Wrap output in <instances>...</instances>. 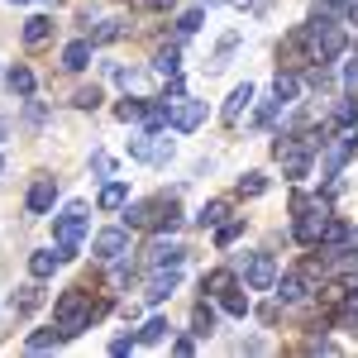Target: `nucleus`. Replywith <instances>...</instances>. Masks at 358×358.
I'll list each match as a JSON object with an SVG mask.
<instances>
[{"label":"nucleus","mask_w":358,"mask_h":358,"mask_svg":"<svg viewBox=\"0 0 358 358\" xmlns=\"http://www.w3.org/2000/svg\"><path fill=\"white\" fill-rule=\"evenodd\" d=\"M53 315H57V330L72 339V334H82L91 320H101V315H106V306H91V296L77 287V292H67V296L53 306Z\"/></svg>","instance_id":"f257e3e1"},{"label":"nucleus","mask_w":358,"mask_h":358,"mask_svg":"<svg viewBox=\"0 0 358 358\" xmlns=\"http://www.w3.org/2000/svg\"><path fill=\"white\" fill-rule=\"evenodd\" d=\"M292 210H296V239H301L306 248L320 244V234H325V224H330V201H306V196H296L292 201Z\"/></svg>","instance_id":"f03ea898"},{"label":"nucleus","mask_w":358,"mask_h":358,"mask_svg":"<svg viewBox=\"0 0 358 358\" xmlns=\"http://www.w3.org/2000/svg\"><path fill=\"white\" fill-rule=\"evenodd\" d=\"M325 138H277V158H282V172L287 177H306V167H310V153L320 148Z\"/></svg>","instance_id":"7ed1b4c3"},{"label":"nucleus","mask_w":358,"mask_h":358,"mask_svg":"<svg viewBox=\"0 0 358 358\" xmlns=\"http://www.w3.org/2000/svg\"><path fill=\"white\" fill-rule=\"evenodd\" d=\"M129 158H138V163H172V138L158 134V129H148V134L129 138Z\"/></svg>","instance_id":"20e7f679"},{"label":"nucleus","mask_w":358,"mask_h":358,"mask_svg":"<svg viewBox=\"0 0 358 358\" xmlns=\"http://www.w3.org/2000/svg\"><path fill=\"white\" fill-rule=\"evenodd\" d=\"M201 120H206V101H192V96H177V106L167 101V124H172L177 134L201 129Z\"/></svg>","instance_id":"39448f33"},{"label":"nucleus","mask_w":358,"mask_h":358,"mask_svg":"<svg viewBox=\"0 0 358 358\" xmlns=\"http://www.w3.org/2000/svg\"><path fill=\"white\" fill-rule=\"evenodd\" d=\"M358 153V134L354 129H339L334 138H325V177H339V167Z\"/></svg>","instance_id":"423d86ee"},{"label":"nucleus","mask_w":358,"mask_h":358,"mask_svg":"<svg viewBox=\"0 0 358 358\" xmlns=\"http://www.w3.org/2000/svg\"><path fill=\"white\" fill-rule=\"evenodd\" d=\"M53 234H57V244H82V234H86V206L82 201H72L53 220Z\"/></svg>","instance_id":"0eeeda50"},{"label":"nucleus","mask_w":358,"mask_h":358,"mask_svg":"<svg viewBox=\"0 0 358 358\" xmlns=\"http://www.w3.org/2000/svg\"><path fill=\"white\" fill-rule=\"evenodd\" d=\"M244 277H248V287H253V292H268V287L277 282L273 253H253V258H248V268H244Z\"/></svg>","instance_id":"6e6552de"},{"label":"nucleus","mask_w":358,"mask_h":358,"mask_svg":"<svg viewBox=\"0 0 358 358\" xmlns=\"http://www.w3.org/2000/svg\"><path fill=\"white\" fill-rule=\"evenodd\" d=\"M53 201H57V182H53V177H38L34 192H29V215H48Z\"/></svg>","instance_id":"1a4fd4ad"},{"label":"nucleus","mask_w":358,"mask_h":358,"mask_svg":"<svg viewBox=\"0 0 358 358\" xmlns=\"http://www.w3.org/2000/svg\"><path fill=\"white\" fill-rule=\"evenodd\" d=\"M91 248H96V258H120V253L129 248V234H124V229H101Z\"/></svg>","instance_id":"9d476101"},{"label":"nucleus","mask_w":358,"mask_h":358,"mask_svg":"<svg viewBox=\"0 0 358 358\" xmlns=\"http://www.w3.org/2000/svg\"><path fill=\"white\" fill-rule=\"evenodd\" d=\"M182 258H187L182 244H163V239H158V244L148 248V263H153V268H182Z\"/></svg>","instance_id":"9b49d317"},{"label":"nucleus","mask_w":358,"mask_h":358,"mask_svg":"<svg viewBox=\"0 0 358 358\" xmlns=\"http://www.w3.org/2000/svg\"><path fill=\"white\" fill-rule=\"evenodd\" d=\"M177 282H182V277H177V268H167V273H158L153 282H148V292H143V296L158 306V301H167V296L177 292Z\"/></svg>","instance_id":"f8f14e48"},{"label":"nucleus","mask_w":358,"mask_h":358,"mask_svg":"<svg viewBox=\"0 0 358 358\" xmlns=\"http://www.w3.org/2000/svg\"><path fill=\"white\" fill-rule=\"evenodd\" d=\"M277 301H287V306L306 301V277L301 273H287L282 282H277Z\"/></svg>","instance_id":"ddd939ff"},{"label":"nucleus","mask_w":358,"mask_h":358,"mask_svg":"<svg viewBox=\"0 0 358 358\" xmlns=\"http://www.w3.org/2000/svg\"><path fill=\"white\" fill-rule=\"evenodd\" d=\"M86 62H91V38H77V43H67V53H62V67H67V72H82Z\"/></svg>","instance_id":"4468645a"},{"label":"nucleus","mask_w":358,"mask_h":358,"mask_svg":"<svg viewBox=\"0 0 358 358\" xmlns=\"http://www.w3.org/2000/svg\"><path fill=\"white\" fill-rule=\"evenodd\" d=\"M5 86H10L15 96H34V72H29L24 62H15V67L5 72Z\"/></svg>","instance_id":"2eb2a0df"},{"label":"nucleus","mask_w":358,"mask_h":358,"mask_svg":"<svg viewBox=\"0 0 358 358\" xmlns=\"http://www.w3.org/2000/svg\"><path fill=\"white\" fill-rule=\"evenodd\" d=\"M248 101H253V86H234V96H229V101H224V120H229V124H234V120H239V115L248 110Z\"/></svg>","instance_id":"dca6fc26"},{"label":"nucleus","mask_w":358,"mask_h":358,"mask_svg":"<svg viewBox=\"0 0 358 358\" xmlns=\"http://www.w3.org/2000/svg\"><path fill=\"white\" fill-rule=\"evenodd\" d=\"M43 306V287H24L20 296H10V310L15 315H29V310H38Z\"/></svg>","instance_id":"f3484780"},{"label":"nucleus","mask_w":358,"mask_h":358,"mask_svg":"<svg viewBox=\"0 0 358 358\" xmlns=\"http://www.w3.org/2000/svg\"><path fill=\"white\" fill-rule=\"evenodd\" d=\"M48 34H53V20H48V15H34V20L24 24V43H29V48H38Z\"/></svg>","instance_id":"a211bd4d"},{"label":"nucleus","mask_w":358,"mask_h":358,"mask_svg":"<svg viewBox=\"0 0 358 358\" xmlns=\"http://www.w3.org/2000/svg\"><path fill=\"white\" fill-rule=\"evenodd\" d=\"M296 91H301V82H296L292 72H277V82H273V96L282 101V106H292V101H296Z\"/></svg>","instance_id":"6ab92c4d"},{"label":"nucleus","mask_w":358,"mask_h":358,"mask_svg":"<svg viewBox=\"0 0 358 358\" xmlns=\"http://www.w3.org/2000/svg\"><path fill=\"white\" fill-rule=\"evenodd\" d=\"M129 201V187L124 182H106V192H101V210H120Z\"/></svg>","instance_id":"aec40b11"},{"label":"nucleus","mask_w":358,"mask_h":358,"mask_svg":"<svg viewBox=\"0 0 358 358\" xmlns=\"http://www.w3.org/2000/svg\"><path fill=\"white\" fill-rule=\"evenodd\" d=\"M192 334H196V339L215 334V310H210V306H196V315H192Z\"/></svg>","instance_id":"412c9836"},{"label":"nucleus","mask_w":358,"mask_h":358,"mask_svg":"<svg viewBox=\"0 0 358 358\" xmlns=\"http://www.w3.org/2000/svg\"><path fill=\"white\" fill-rule=\"evenodd\" d=\"M167 334H172V325H167L163 315H158V320H148V325L138 330V344H163Z\"/></svg>","instance_id":"4be33fe9"},{"label":"nucleus","mask_w":358,"mask_h":358,"mask_svg":"<svg viewBox=\"0 0 358 358\" xmlns=\"http://www.w3.org/2000/svg\"><path fill=\"white\" fill-rule=\"evenodd\" d=\"M57 263H62L57 253H34V258H29V273H34L38 282H43V277H53V268H57Z\"/></svg>","instance_id":"5701e85b"},{"label":"nucleus","mask_w":358,"mask_h":358,"mask_svg":"<svg viewBox=\"0 0 358 358\" xmlns=\"http://www.w3.org/2000/svg\"><path fill=\"white\" fill-rule=\"evenodd\" d=\"M62 339H67L62 330H38V334H29V349H34V354H43V349H57Z\"/></svg>","instance_id":"b1692460"},{"label":"nucleus","mask_w":358,"mask_h":358,"mask_svg":"<svg viewBox=\"0 0 358 358\" xmlns=\"http://www.w3.org/2000/svg\"><path fill=\"white\" fill-rule=\"evenodd\" d=\"M201 287H206V292H210V296H224V292H234V273H210L206 277V282H201Z\"/></svg>","instance_id":"393cba45"},{"label":"nucleus","mask_w":358,"mask_h":358,"mask_svg":"<svg viewBox=\"0 0 358 358\" xmlns=\"http://www.w3.org/2000/svg\"><path fill=\"white\" fill-rule=\"evenodd\" d=\"M354 120H358V101H354V96H344V101L334 106V124H339V129H349Z\"/></svg>","instance_id":"a878e982"},{"label":"nucleus","mask_w":358,"mask_h":358,"mask_svg":"<svg viewBox=\"0 0 358 358\" xmlns=\"http://www.w3.org/2000/svg\"><path fill=\"white\" fill-rule=\"evenodd\" d=\"M91 38H96V43H115V38H124V24H120V20H101Z\"/></svg>","instance_id":"bb28decb"},{"label":"nucleus","mask_w":358,"mask_h":358,"mask_svg":"<svg viewBox=\"0 0 358 358\" xmlns=\"http://www.w3.org/2000/svg\"><path fill=\"white\" fill-rule=\"evenodd\" d=\"M224 215H229V206H224V201H210V206H206V210H201V215H196V224H201V229H206V224H220Z\"/></svg>","instance_id":"cd10ccee"},{"label":"nucleus","mask_w":358,"mask_h":358,"mask_svg":"<svg viewBox=\"0 0 358 358\" xmlns=\"http://www.w3.org/2000/svg\"><path fill=\"white\" fill-rule=\"evenodd\" d=\"M182 62H177V48H158V57H153V72H163V77H172Z\"/></svg>","instance_id":"c85d7f7f"},{"label":"nucleus","mask_w":358,"mask_h":358,"mask_svg":"<svg viewBox=\"0 0 358 358\" xmlns=\"http://www.w3.org/2000/svg\"><path fill=\"white\" fill-rule=\"evenodd\" d=\"M220 301H224V310H229V315H239V320L248 315V296H239V292H224Z\"/></svg>","instance_id":"c756f323"},{"label":"nucleus","mask_w":358,"mask_h":358,"mask_svg":"<svg viewBox=\"0 0 358 358\" xmlns=\"http://www.w3.org/2000/svg\"><path fill=\"white\" fill-rule=\"evenodd\" d=\"M72 101H77L82 110H96V106H101V86H82V91H77Z\"/></svg>","instance_id":"7c9ffc66"},{"label":"nucleus","mask_w":358,"mask_h":358,"mask_svg":"<svg viewBox=\"0 0 358 358\" xmlns=\"http://www.w3.org/2000/svg\"><path fill=\"white\" fill-rule=\"evenodd\" d=\"M120 120H124V124H134V120H143V101H120Z\"/></svg>","instance_id":"2f4dec72"},{"label":"nucleus","mask_w":358,"mask_h":358,"mask_svg":"<svg viewBox=\"0 0 358 358\" xmlns=\"http://www.w3.org/2000/svg\"><path fill=\"white\" fill-rule=\"evenodd\" d=\"M263 187H268V182H263V172H248V177H239V192H244V196H258Z\"/></svg>","instance_id":"473e14b6"},{"label":"nucleus","mask_w":358,"mask_h":358,"mask_svg":"<svg viewBox=\"0 0 358 358\" xmlns=\"http://www.w3.org/2000/svg\"><path fill=\"white\" fill-rule=\"evenodd\" d=\"M344 239H349V229H344L339 220H330V224H325V234H320V244H344Z\"/></svg>","instance_id":"72a5a7b5"},{"label":"nucleus","mask_w":358,"mask_h":358,"mask_svg":"<svg viewBox=\"0 0 358 358\" xmlns=\"http://www.w3.org/2000/svg\"><path fill=\"white\" fill-rule=\"evenodd\" d=\"M239 234H244V220H229V224H220V234H215V239L229 244V239H239Z\"/></svg>","instance_id":"f704fd0d"},{"label":"nucleus","mask_w":358,"mask_h":358,"mask_svg":"<svg viewBox=\"0 0 358 358\" xmlns=\"http://www.w3.org/2000/svg\"><path fill=\"white\" fill-rule=\"evenodd\" d=\"M91 167H96L101 177H110V172H115V158H110V153H91Z\"/></svg>","instance_id":"c9c22d12"},{"label":"nucleus","mask_w":358,"mask_h":358,"mask_svg":"<svg viewBox=\"0 0 358 358\" xmlns=\"http://www.w3.org/2000/svg\"><path fill=\"white\" fill-rule=\"evenodd\" d=\"M201 20H206V10H187V15H182V34H192V29H201Z\"/></svg>","instance_id":"e433bc0d"},{"label":"nucleus","mask_w":358,"mask_h":358,"mask_svg":"<svg viewBox=\"0 0 358 358\" xmlns=\"http://www.w3.org/2000/svg\"><path fill=\"white\" fill-rule=\"evenodd\" d=\"M134 349H138V339H134V334H120V339L110 344V354H134Z\"/></svg>","instance_id":"4c0bfd02"},{"label":"nucleus","mask_w":358,"mask_h":358,"mask_svg":"<svg viewBox=\"0 0 358 358\" xmlns=\"http://www.w3.org/2000/svg\"><path fill=\"white\" fill-rule=\"evenodd\" d=\"M344 91H349V96H358V62H349V67H344Z\"/></svg>","instance_id":"58836bf2"},{"label":"nucleus","mask_w":358,"mask_h":358,"mask_svg":"<svg viewBox=\"0 0 358 358\" xmlns=\"http://www.w3.org/2000/svg\"><path fill=\"white\" fill-rule=\"evenodd\" d=\"M43 115H48V110H43L38 101H29V110H24V120H29V124H43Z\"/></svg>","instance_id":"ea45409f"},{"label":"nucleus","mask_w":358,"mask_h":358,"mask_svg":"<svg viewBox=\"0 0 358 358\" xmlns=\"http://www.w3.org/2000/svg\"><path fill=\"white\" fill-rule=\"evenodd\" d=\"M344 15H349V24H358V0H344Z\"/></svg>","instance_id":"a19ab883"},{"label":"nucleus","mask_w":358,"mask_h":358,"mask_svg":"<svg viewBox=\"0 0 358 358\" xmlns=\"http://www.w3.org/2000/svg\"><path fill=\"white\" fill-rule=\"evenodd\" d=\"M148 5H153V10H172L177 0H148Z\"/></svg>","instance_id":"79ce46f5"},{"label":"nucleus","mask_w":358,"mask_h":358,"mask_svg":"<svg viewBox=\"0 0 358 358\" xmlns=\"http://www.w3.org/2000/svg\"><path fill=\"white\" fill-rule=\"evenodd\" d=\"M5 134H10V124H5V120H0V143H5Z\"/></svg>","instance_id":"37998d69"},{"label":"nucleus","mask_w":358,"mask_h":358,"mask_svg":"<svg viewBox=\"0 0 358 358\" xmlns=\"http://www.w3.org/2000/svg\"><path fill=\"white\" fill-rule=\"evenodd\" d=\"M349 248H358V229H354V234H349Z\"/></svg>","instance_id":"c03bdc74"},{"label":"nucleus","mask_w":358,"mask_h":358,"mask_svg":"<svg viewBox=\"0 0 358 358\" xmlns=\"http://www.w3.org/2000/svg\"><path fill=\"white\" fill-rule=\"evenodd\" d=\"M0 172H5V158H0Z\"/></svg>","instance_id":"a18cd8bd"},{"label":"nucleus","mask_w":358,"mask_h":358,"mask_svg":"<svg viewBox=\"0 0 358 358\" xmlns=\"http://www.w3.org/2000/svg\"><path fill=\"white\" fill-rule=\"evenodd\" d=\"M15 5H29V0H15Z\"/></svg>","instance_id":"49530a36"}]
</instances>
